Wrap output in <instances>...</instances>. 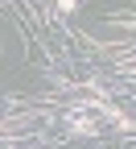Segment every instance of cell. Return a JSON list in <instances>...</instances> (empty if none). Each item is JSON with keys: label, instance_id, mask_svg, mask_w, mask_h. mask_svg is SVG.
<instances>
[{"label": "cell", "instance_id": "1", "mask_svg": "<svg viewBox=\"0 0 136 149\" xmlns=\"http://www.w3.org/2000/svg\"><path fill=\"white\" fill-rule=\"evenodd\" d=\"M74 4H79V0H58V8H62V13H74Z\"/></svg>", "mask_w": 136, "mask_h": 149}]
</instances>
